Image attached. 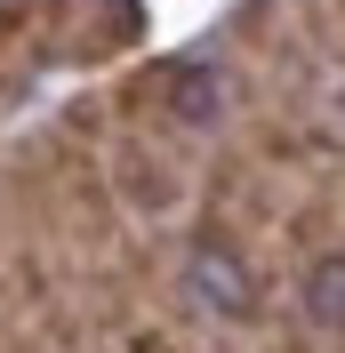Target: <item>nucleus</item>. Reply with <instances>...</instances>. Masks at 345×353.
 <instances>
[{
    "instance_id": "nucleus-1",
    "label": "nucleus",
    "mask_w": 345,
    "mask_h": 353,
    "mask_svg": "<svg viewBox=\"0 0 345 353\" xmlns=\"http://www.w3.org/2000/svg\"><path fill=\"white\" fill-rule=\"evenodd\" d=\"M105 169H112V193H121V209H129V217H177V209L193 201L185 153H177L169 137L121 129V137H112V153H105Z\"/></svg>"
},
{
    "instance_id": "nucleus-2",
    "label": "nucleus",
    "mask_w": 345,
    "mask_h": 353,
    "mask_svg": "<svg viewBox=\"0 0 345 353\" xmlns=\"http://www.w3.org/2000/svg\"><path fill=\"white\" fill-rule=\"evenodd\" d=\"M297 321H313L329 345H345V241L297 265Z\"/></svg>"
},
{
    "instance_id": "nucleus-3",
    "label": "nucleus",
    "mask_w": 345,
    "mask_h": 353,
    "mask_svg": "<svg viewBox=\"0 0 345 353\" xmlns=\"http://www.w3.org/2000/svg\"><path fill=\"white\" fill-rule=\"evenodd\" d=\"M112 353H185V337H177L169 321L137 313V321H121V330H112Z\"/></svg>"
}]
</instances>
